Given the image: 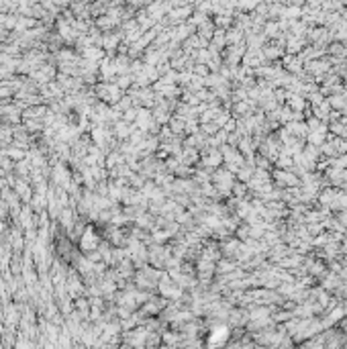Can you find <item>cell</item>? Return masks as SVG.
Instances as JSON below:
<instances>
[{"instance_id":"cell-7","label":"cell","mask_w":347,"mask_h":349,"mask_svg":"<svg viewBox=\"0 0 347 349\" xmlns=\"http://www.w3.org/2000/svg\"><path fill=\"white\" fill-rule=\"evenodd\" d=\"M80 55H82V59H88V62H98L100 64L102 59L106 57V53L102 51L100 47H88V49H84V51H80Z\"/></svg>"},{"instance_id":"cell-4","label":"cell","mask_w":347,"mask_h":349,"mask_svg":"<svg viewBox=\"0 0 347 349\" xmlns=\"http://www.w3.org/2000/svg\"><path fill=\"white\" fill-rule=\"evenodd\" d=\"M13 192L18 196V200H21L23 204H29L33 200V186H31V180H21V178H17V182L13 186Z\"/></svg>"},{"instance_id":"cell-9","label":"cell","mask_w":347,"mask_h":349,"mask_svg":"<svg viewBox=\"0 0 347 349\" xmlns=\"http://www.w3.org/2000/svg\"><path fill=\"white\" fill-rule=\"evenodd\" d=\"M125 164V155L118 151V149H115V151H111L106 155V162H104V167L106 169H113V167H116V166H123Z\"/></svg>"},{"instance_id":"cell-10","label":"cell","mask_w":347,"mask_h":349,"mask_svg":"<svg viewBox=\"0 0 347 349\" xmlns=\"http://www.w3.org/2000/svg\"><path fill=\"white\" fill-rule=\"evenodd\" d=\"M184 127H186V121H182V118H178L172 115V121L167 123V129L172 131L174 137H182L184 135Z\"/></svg>"},{"instance_id":"cell-2","label":"cell","mask_w":347,"mask_h":349,"mask_svg":"<svg viewBox=\"0 0 347 349\" xmlns=\"http://www.w3.org/2000/svg\"><path fill=\"white\" fill-rule=\"evenodd\" d=\"M102 243V235L96 231V227L90 223L86 227V231H84V235L80 237V241H78V249L86 255V253H90V251H96L98 249V245Z\"/></svg>"},{"instance_id":"cell-1","label":"cell","mask_w":347,"mask_h":349,"mask_svg":"<svg viewBox=\"0 0 347 349\" xmlns=\"http://www.w3.org/2000/svg\"><path fill=\"white\" fill-rule=\"evenodd\" d=\"M94 94L98 98V102H104L108 106H115L116 102H121L125 98V92L115 82H98L94 86Z\"/></svg>"},{"instance_id":"cell-3","label":"cell","mask_w":347,"mask_h":349,"mask_svg":"<svg viewBox=\"0 0 347 349\" xmlns=\"http://www.w3.org/2000/svg\"><path fill=\"white\" fill-rule=\"evenodd\" d=\"M157 292H160L162 298H165V300H180V298L184 296V290L172 280L170 276H167V272H164V276L160 278V282H157Z\"/></svg>"},{"instance_id":"cell-6","label":"cell","mask_w":347,"mask_h":349,"mask_svg":"<svg viewBox=\"0 0 347 349\" xmlns=\"http://www.w3.org/2000/svg\"><path fill=\"white\" fill-rule=\"evenodd\" d=\"M180 157V162L184 164V166H194V164H198V159H200V155H198V149H192V147H184L182 149V153L178 155Z\"/></svg>"},{"instance_id":"cell-8","label":"cell","mask_w":347,"mask_h":349,"mask_svg":"<svg viewBox=\"0 0 347 349\" xmlns=\"http://www.w3.org/2000/svg\"><path fill=\"white\" fill-rule=\"evenodd\" d=\"M221 162H223V155L216 151V149H206L204 151V159H202L204 167H216Z\"/></svg>"},{"instance_id":"cell-5","label":"cell","mask_w":347,"mask_h":349,"mask_svg":"<svg viewBox=\"0 0 347 349\" xmlns=\"http://www.w3.org/2000/svg\"><path fill=\"white\" fill-rule=\"evenodd\" d=\"M133 129H135V125H127V123H123V121H116V123L113 125V135H115L116 141L123 143V141H129V137H131Z\"/></svg>"}]
</instances>
